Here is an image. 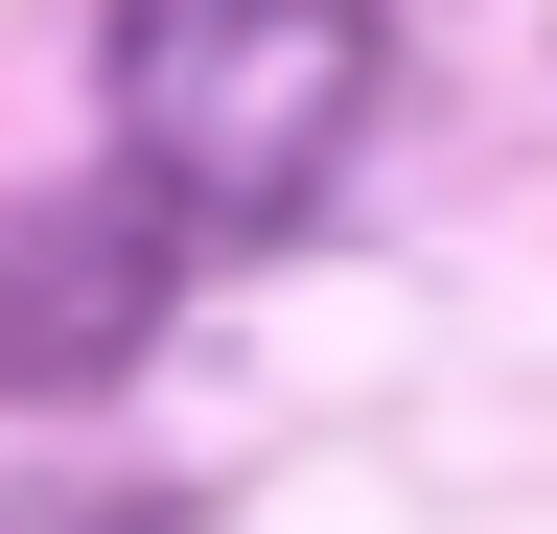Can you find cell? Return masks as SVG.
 <instances>
[{
  "instance_id": "6da1fadb",
  "label": "cell",
  "mask_w": 557,
  "mask_h": 534,
  "mask_svg": "<svg viewBox=\"0 0 557 534\" xmlns=\"http://www.w3.org/2000/svg\"><path fill=\"white\" fill-rule=\"evenodd\" d=\"M348 116H372V24H325V0H139L116 24V163L186 233L325 210Z\"/></svg>"
},
{
  "instance_id": "7a4b0ae2",
  "label": "cell",
  "mask_w": 557,
  "mask_h": 534,
  "mask_svg": "<svg viewBox=\"0 0 557 534\" xmlns=\"http://www.w3.org/2000/svg\"><path fill=\"white\" fill-rule=\"evenodd\" d=\"M163 302H186V210L139 163L94 186H47L24 233H0V395H116L139 349H163Z\"/></svg>"
},
{
  "instance_id": "3957f363",
  "label": "cell",
  "mask_w": 557,
  "mask_h": 534,
  "mask_svg": "<svg viewBox=\"0 0 557 534\" xmlns=\"http://www.w3.org/2000/svg\"><path fill=\"white\" fill-rule=\"evenodd\" d=\"M0 534H186L163 488H0Z\"/></svg>"
}]
</instances>
